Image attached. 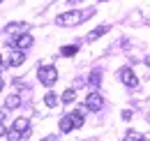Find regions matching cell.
<instances>
[{
    "instance_id": "21",
    "label": "cell",
    "mask_w": 150,
    "mask_h": 141,
    "mask_svg": "<svg viewBox=\"0 0 150 141\" xmlns=\"http://www.w3.org/2000/svg\"><path fill=\"white\" fill-rule=\"evenodd\" d=\"M2 86H5V81H2V74H0V90H2Z\"/></svg>"
},
{
    "instance_id": "16",
    "label": "cell",
    "mask_w": 150,
    "mask_h": 141,
    "mask_svg": "<svg viewBox=\"0 0 150 141\" xmlns=\"http://www.w3.org/2000/svg\"><path fill=\"white\" fill-rule=\"evenodd\" d=\"M99 79H102V74L95 70L93 74H90V83H93V86H99Z\"/></svg>"
},
{
    "instance_id": "9",
    "label": "cell",
    "mask_w": 150,
    "mask_h": 141,
    "mask_svg": "<svg viewBox=\"0 0 150 141\" xmlns=\"http://www.w3.org/2000/svg\"><path fill=\"white\" fill-rule=\"evenodd\" d=\"M69 118H72V125H74V127H81V125L86 123V116H83V111H81V109L72 111V113H69Z\"/></svg>"
},
{
    "instance_id": "11",
    "label": "cell",
    "mask_w": 150,
    "mask_h": 141,
    "mask_svg": "<svg viewBox=\"0 0 150 141\" xmlns=\"http://www.w3.org/2000/svg\"><path fill=\"white\" fill-rule=\"evenodd\" d=\"M5 106H7V109H19L21 106V97L19 95H9L7 102H5Z\"/></svg>"
},
{
    "instance_id": "4",
    "label": "cell",
    "mask_w": 150,
    "mask_h": 141,
    "mask_svg": "<svg viewBox=\"0 0 150 141\" xmlns=\"http://www.w3.org/2000/svg\"><path fill=\"white\" fill-rule=\"evenodd\" d=\"M104 106V97L99 95V93H90L88 97H86V109L88 111H99Z\"/></svg>"
},
{
    "instance_id": "22",
    "label": "cell",
    "mask_w": 150,
    "mask_h": 141,
    "mask_svg": "<svg viewBox=\"0 0 150 141\" xmlns=\"http://www.w3.org/2000/svg\"><path fill=\"white\" fill-rule=\"evenodd\" d=\"M42 141H56V139H53V137H46V139H42Z\"/></svg>"
},
{
    "instance_id": "24",
    "label": "cell",
    "mask_w": 150,
    "mask_h": 141,
    "mask_svg": "<svg viewBox=\"0 0 150 141\" xmlns=\"http://www.w3.org/2000/svg\"><path fill=\"white\" fill-rule=\"evenodd\" d=\"M0 2H2V0H0Z\"/></svg>"
},
{
    "instance_id": "18",
    "label": "cell",
    "mask_w": 150,
    "mask_h": 141,
    "mask_svg": "<svg viewBox=\"0 0 150 141\" xmlns=\"http://www.w3.org/2000/svg\"><path fill=\"white\" fill-rule=\"evenodd\" d=\"M7 111H9L7 106H2V109H0V123H5V118H7Z\"/></svg>"
},
{
    "instance_id": "17",
    "label": "cell",
    "mask_w": 150,
    "mask_h": 141,
    "mask_svg": "<svg viewBox=\"0 0 150 141\" xmlns=\"http://www.w3.org/2000/svg\"><path fill=\"white\" fill-rule=\"evenodd\" d=\"M76 51H79V46H65V49H62V56H74Z\"/></svg>"
},
{
    "instance_id": "7",
    "label": "cell",
    "mask_w": 150,
    "mask_h": 141,
    "mask_svg": "<svg viewBox=\"0 0 150 141\" xmlns=\"http://www.w3.org/2000/svg\"><path fill=\"white\" fill-rule=\"evenodd\" d=\"M109 30H111V26H99V28H95L93 33H88V37H86V39H88V42H95V39H99L102 35H106Z\"/></svg>"
},
{
    "instance_id": "23",
    "label": "cell",
    "mask_w": 150,
    "mask_h": 141,
    "mask_svg": "<svg viewBox=\"0 0 150 141\" xmlns=\"http://www.w3.org/2000/svg\"><path fill=\"white\" fill-rule=\"evenodd\" d=\"M0 67H2V56H0Z\"/></svg>"
},
{
    "instance_id": "6",
    "label": "cell",
    "mask_w": 150,
    "mask_h": 141,
    "mask_svg": "<svg viewBox=\"0 0 150 141\" xmlns=\"http://www.w3.org/2000/svg\"><path fill=\"white\" fill-rule=\"evenodd\" d=\"M25 63V51H21V49H12V53H9V65L12 67H19V65H23Z\"/></svg>"
},
{
    "instance_id": "3",
    "label": "cell",
    "mask_w": 150,
    "mask_h": 141,
    "mask_svg": "<svg viewBox=\"0 0 150 141\" xmlns=\"http://www.w3.org/2000/svg\"><path fill=\"white\" fill-rule=\"evenodd\" d=\"M118 76H120V81H122L127 88H136V86H139V79H136V74L132 72V67H122V70L118 72Z\"/></svg>"
},
{
    "instance_id": "20",
    "label": "cell",
    "mask_w": 150,
    "mask_h": 141,
    "mask_svg": "<svg viewBox=\"0 0 150 141\" xmlns=\"http://www.w3.org/2000/svg\"><path fill=\"white\" fill-rule=\"evenodd\" d=\"M0 137H5V125L0 123Z\"/></svg>"
},
{
    "instance_id": "5",
    "label": "cell",
    "mask_w": 150,
    "mask_h": 141,
    "mask_svg": "<svg viewBox=\"0 0 150 141\" xmlns=\"http://www.w3.org/2000/svg\"><path fill=\"white\" fill-rule=\"evenodd\" d=\"M35 44V39H33V35H28V33H23V35H19L16 39H14V44L12 46H16V49H21V51H25V49H30Z\"/></svg>"
},
{
    "instance_id": "14",
    "label": "cell",
    "mask_w": 150,
    "mask_h": 141,
    "mask_svg": "<svg viewBox=\"0 0 150 141\" xmlns=\"http://www.w3.org/2000/svg\"><path fill=\"white\" fill-rule=\"evenodd\" d=\"M21 137H23V134H21V132H16V130H14V127H12V130H9V132H7V141H19Z\"/></svg>"
},
{
    "instance_id": "19",
    "label": "cell",
    "mask_w": 150,
    "mask_h": 141,
    "mask_svg": "<svg viewBox=\"0 0 150 141\" xmlns=\"http://www.w3.org/2000/svg\"><path fill=\"white\" fill-rule=\"evenodd\" d=\"M122 118H125V120H132V111H122Z\"/></svg>"
},
{
    "instance_id": "15",
    "label": "cell",
    "mask_w": 150,
    "mask_h": 141,
    "mask_svg": "<svg viewBox=\"0 0 150 141\" xmlns=\"http://www.w3.org/2000/svg\"><path fill=\"white\" fill-rule=\"evenodd\" d=\"M125 141H143V137H141L139 132H127V137H125Z\"/></svg>"
},
{
    "instance_id": "1",
    "label": "cell",
    "mask_w": 150,
    "mask_h": 141,
    "mask_svg": "<svg viewBox=\"0 0 150 141\" xmlns=\"http://www.w3.org/2000/svg\"><path fill=\"white\" fill-rule=\"evenodd\" d=\"M93 16V9L90 12H79V9H69V12H65V14H60L56 19L58 26H62V28H69V26H79L83 19Z\"/></svg>"
},
{
    "instance_id": "10",
    "label": "cell",
    "mask_w": 150,
    "mask_h": 141,
    "mask_svg": "<svg viewBox=\"0 0 150 141\" xmlns=\"http://www.w3.org/2000/svg\"><path fill=\"white\" fill-rule=\"evenodd\" d=\"M72 130H74L72 118H69V116H62V118H60V132H65V134H67V132H72Z\"/></svg>"
},
{
    "instance_id": "2",
    "label": "cell",
    "mask_w": 150,
    "mask_h": 141,
    "mask_svg": "<svg viewBox=\"0 0 150 141\" xmlns=\"http://www.w3.org/2000/svg\"><path fill=\"white\" fill-rule=\"evenodd\" d=\"M37 79H39V83H44V86H53L58 81V70L53 65H42L37 70Z\"/></svg>"
},
{
    "instance_id": "8",
    "label": "cell",
    "mask_w": 150,
    "mask_h": 141,
    "mask_svg": "<svg viewBox=\"0 0 150 141\" xmlns=\"http://www.w3.org/2000/svg\"><path fill=\"white\" fill-rule=\"evenodd\" d=\"M12 127H14L16 132H21V134H25V132L30 130V120H28V118H16Z\"/></svg>"
},
{
    "instance_id": "12",
    "label": "cell",
    "mask_w": 150,
    "mask_h": 141,
    "mask_svg": "<svg viewBox=\"0 0 150 141\" xmlns=\"http://www.w3.org/2000/svg\"><path fill=\"white\" fill-rule=\"evenodd\" d=\"M74 100H76V93H74L72 88L65 90V93H62V97H60V102H62V104H72Z\"/></svg>"
},
{
    "instance_id": "13",
    "label": "cell",
    "mask_w": 150,
    "mask_h": 141,
    "mask_svg": "<svg viewBox=\"0 0 150 141\" xmlns=\"http://www.w3.org/2000/svg\"><path fill=\"white\" fill-rule=\"evenodd\" d=\"M44 102H46V106H58V102H60V97H58L56 93H46V97H44Z\"/></svg>"
}]
</instances>
